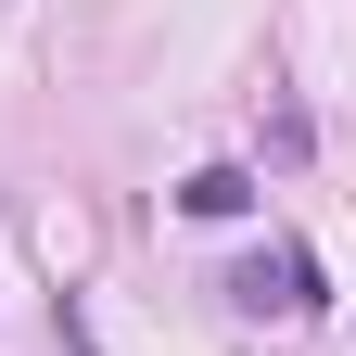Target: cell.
I'll return each instance as SVG.
<instances>
[{
    "label": "cell",
    "mask_w": 356,
    "mask_h": 356,
    "mask_svg": "<svg viewBox=\"0 0 356 356\" xmlns=\"http://www.w3.org/2000/svg\"><path fill=\"white\" fill-rule=\"evenodd\" d=\"M229 293H242V305H280V318H305V305H318V267H305V254H254Z\"/></svg>",
    "instance_id": "1"
},
{
    "label": "cell",
    "mask_w": 356,
    "mask_h": 356,
    "mask_svg": "<svg viewBox=\"0 0 356 356\" xmlns=\"http://www.w3.org/2000/svg\"><path fill=\"white\" fill-rule=\"evenodd\" d=\"M178 204H191V216H242V204H254V178H242V165H204Z\"/></svg>",
    "instance_id": "2"
}]
</instances>
